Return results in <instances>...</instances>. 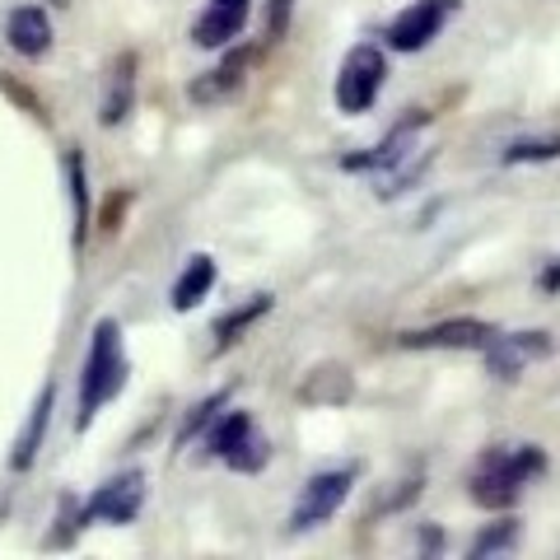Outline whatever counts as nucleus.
Masks as SVG:
<instances>
[{"label":"nucleus","instance_id":"nucleus-1","mask_svg":"<svg viewBox=\"0 0 560 560\" xmlns=\"http://www.w3.org/2000/svg\"><path fill=\"white\" fill-rule=\"evenodd\" d=\"M430 121H434V113L411 108L401 121H393L370 150L341 154V168L346 173H370V178L378 183V197H401V191L420 178V168L434 160V154L420 145V136L430 131Z\"/></svg>","mask_w":560,"mask_h":560},{"label":"nucleus","instance_id":"nucleus-23","mask_svg":"<svg viewBox=\"0 0 560 560\" xmlns=\"http://www.w3.org/2000/svg\"><path fill=\"white\" fill-rule=\"evenodd\" d=\"M537 290H541V294H560V257L541 267V276H537Z\"/></svg>","mask_w":560,"mask_h":560},{"label":"nucleus","instance_id":"nucleus-20","mask_svg":"<svg viewBox=\"0 0 560 560\" xmlns=\"http://www.w3.org/2000/svg\"><path fill=\"white\" fill-rule=\"evenodd\" d=\"M560 160V131L551 136H523L500 150V164H551Z\"/></svg>","mask_w":560,"mask_h":560},{"label":"nucleus","instance_id":"nucleus-11","mask_svg":"<svg viewBox=\"0 0 560 560\" xmlns=\"http://www.w3.org/2000/svg\"><path fill=\"white\" fill-rule=\"evenodd\" d=\"M248 61H253V51H248V47H230L215 66L206 70L201 80H191V84H187V98L197 103V108H210V103L234 98V94L243 90V80H248Z\"/></svg>","mask_w":560,"mask_h":560},{"label":"nucleus","instance_id":"nucleus-13","mask_svg":"<svg viewBox=\"0 0 560 560\" xmlns=\"http://www.w3.org/2000/svg\"><path fill=\"white\" fill-rule=\"evenodd\" d=\"M136 70L140 57L136 51H117L108 61V75H103V94H98V121L103 127H121L131 117V103H136Z\"/></svg>","mask_w":560,"mask_h":560},{"label":"nucleus","instance_id":"nucleus-16","mask_svg":"<svg viewBox=\"0 0 560 560\" xmlns=\"http://www.w3.org/2000/svg\"><path fill=\"white\" fill-rule=\"evenodd\" d=\"M66 187H70V210H75L70 243H75V253H84V243H90V220H94V187H90V168H84L80 145L66 150Z\"/></svg>","mask_w":560,"mask_h":560},{"label":"nucleus","instance_id":"nucleus-19","mask_svg":"<svg viewBox=\"0 0 560 560\" xmlns=\"http://www.w3.org/2000/svg\"><path fill=\"white\" fill-rule=\"evenodd\" d=\"M230 388H215V393H206L201 401H191V411H187V420L178 425V440H173V448H187V444H197L201 434L210 430V420H215L224 407H230Z\"/></svg>","mask_w":560,"mask_h":560},{"label":"nucleus","instance_id":"nucleus-8","mask_svg":"<svg viewBox=\"0 0 560 560\" xmlns=\"http://www.w3.org/2000/svg\"><path fill=\"white\" fill-rule=\"evenodd\" d=\"M145 471L131 467V471H117V477H108L90 500L80 504V523L90 528V523H108V528H127V523L140 518V510H145Z\"/></svg>","mask_w":560,"mask_h":560},{"label":"nucleus","instance_id":"nucleus-22","mask_svg":"<svg viewBox=\"0 0 560 560\" xmlns=\"http://www.w3.org/2000/svg\"><path fill=\"white\" fill-rule=\"evenodd\" d=\"M294 24V0H267V43H285Z\"/></svg>","mask_w":560,"mask_h":560},{"label":"nucleus","instance_id":"nucleus-17","mask_svg":"<svg viewBox=\"0 0 560 560\" xmlns=\"http://www.w3.org/2000/svg\"><path fill=\"white\" fill-rule=\"evenodd\" d=\"M271 304H276V294H267V290H257L253 300H243V304H234L230 313H220L215 318V327H210V337H215V355H224L230 346H238L248 331L267 318L271 313Z\"/></svg>","mask_w":560,"mask_h":560},{"label":"nucleus","instance_id":"nucleus-21","mask_svg":"<svg viewBox=\"0 0 560 560\" xmlns=\"http://www.w3.org/2000/svg\"><path fill=\"white\" fill-rule=\"evenodd\" d=\"M518 547V518H495V523H486V528L471 537V560H486V556H500V551H514Z\"/></svg>","mask_w":560,"mask_h":560},{"label":"nucleus","instance_id":"nucleus-10","mask_svg":"<svg viewBox=\"0 0 560 560\" xmlns=\"http://www.w3.org/2000/svg\"><path fill=\"white\" fill-rule=\"evenodd\" d=\"M495 331H500V327H490V323H481V318H444V323L401 331L397 346H401V350H486Z\"/></svg>","mask_w":560,"mask_h":560},{"label":"nucleus","instance_id":"nucleus-9","mask_svg":"<svg viewBox=\"0 0 560 560\" xmlns=\"http://www.w3.org/2000/svg\"><path fill=\"white\" fill-rule=\"evenodd\" d=\"M551 350H556L551 331H537V327H528V331H495V337H490V346L481 350V360H486V374H490V378L514 383V378H523V370H528V364L547 360Z\"/></svg>","mask_w":560,"mask_h":560},{"label":"nucleus","instance_id":"nucleus-15","mask_svg":"<svg viewBox=\"0 0 560 560\" xmlns=\"http://www.w3.org/2000/svg\"><path fill=\"white\" fill-rule=\"evenodd\" d=\"M5 43L20 51V57L28 61H38L51 51V20H47V10L43 5H14L5 14Z\"/></svg>","mask_w":560,"mask_h":560},{"label":"nucleus","instance_id":"nucleus-25","mask_svg":"<svg viewBox=\"0 0 560 560\" xmlns=\"http://www.w3.org/2000/svg\"><path fill=\"white\" fill-rule=\"evenodd\" d=\"M47 5H57V10H61V5H70V0H47Z\"/></svg>","mask_w":560,"mask_h":560},{"label":"nucleus","instance_id":"nucleus-7","mask_svg":"<svg viewBox=\"0 0 560 560\" xmlns=\"http://www.w3.org/2000/svg\"><path fill=\"white\" fill-rule=\"evenodd\" d=\"M458 10H463V0H411L407 10L388 20L383 43L393 51H401V57H416V51H425L434 38H440Z\"/></svg>","mask_w":560,"mask_h":560},{"label":"nucleus","instance_id":"nucleus-14","mask_svg":"<svg viewBox=\"0 0 560 560\" xmlns=\"http://www.w3.org/2000/svg\"><path fill=\"white\" fill-rule=\"evenodd\" d=\"M220 285V261L210 257V253H191L183 261V271L178 280H173V290H168V304L173 313H191V308H201L210 300V290Z\"/></svg>","mask_w":560,"mask_h":560},{"label":"nucleus","instance_id":"nucleus-2","mask_svg":"<svg viewBox=\"0 0 560 560\" xmlns=\"http://www.w3.org/2000/svg\"><path fill=\"white\" fill-rule=\"evenodd\" d=\"M547 477V448L537 444H490L477 453L471 463V477H467V495L477 510L490 514H504L514 510L518 495L528 490V481Z\"/></svg>","mask_w":560,"mask_h":560},{"label":"nucleus","instance_id":"nucleus-18","mask_svg":"<svg viewBox=\"0 0 560 560\" xmlns=\"http://www.w3.org/2000/svg\"><path fill=\"white\" fill-rule=\"evenodd\" d=\"M51 407H57V383H43L38 401H33V411H28V425H24L20 440H14V453H10V467H14V471H28L33 463H38V448H43V440H47Z\"/></svg>","mask_w":560,"mask_h":560},{"label":"nucleus","instance_id":"nucleus-3","mask_svg":"<svg viewBox=\"0 0 560 560\" xmlns=\"http://www.w3.org/2000/svg\"><path fill=\"white\" fill-rule=\"evenodd\" d=\"M127 388V346H121V323L98 318L84 346L80 364V407H75V430L84 434L98 420V411Z\"/></svg>","mask_w":560,"mask_h":560},{"label":"nucleus","instance_id":"nucleus-24","mask_svg":"<svg viewBox=\"0 0 560 560\" xmlns=\"http://www.w3.org/2000/svg\"><path fill=\"white\" fill-rule=\"evenodd\" d=\"M444 547V533L440 528H425V533H420V551H440Z\"/></svg>","mask_w":560,"mask_h":560},{"label":"nucleus","instance_id":"nucleus-12","mask_svg":"<svg viewBox=\"0 0 560 560\" xmlns=\"http://www.w3.org/2000/svg\"><path fill=\"white\" fill-rule=\"evenodd\" d=\"M248 14H253V0H206V10L191 20V43L210 51L230 47L243 33V24H248Z\"/></svg>","mask_w":560,"mask_h":560},{"label":"nucleus","instance_id":"nucleus-6","mask_svg":"<svg viewBox=\"0 0 560 560\" xmlns=\"http://www.w3.org/2000/svg\"><path fill=\"white\" fill-rule=\"evenodd\" d=\"M350 486H355V467H327V471H313V477L304 481L300 500H294L290 510V533L304 537L313 528H323V523L337 518V510L346 504Z\"/></svg>","mask_w":560,"mask_h":560},{"label":"nucleus","instance_id":"nucleus-4","mask_svg":"<svg viewBox=\"0 0 560 560\" xmlns=\"http://www.w3.org/2000/svg\"><path fill=\"white\" fill-rule=\"evenodd\" d=\"M201 448H206V458L234 467V471H243V477L261 471L271 458L267 434L257 430V420L248 411H220L215 420H210V430L201 434Z\"/></svg>","mask_w":560,"mask_h":560},{"label":"nucleus","instance_id":"nucleus-5","mask_svg":"<svg viewBox=\"0 0 560 560\" xmlns=\"http://www.w3.org/2000/svg\"><path fill=\"white\" fill-rule=\"evenodd\" d=\"M383 84H388V57H383V47L374 43H355L341 57V70H337V84H331V98H337V113L346 117H360L370 113Z\"/></svg>","mask_w":560,"mask_h":560}]
</instances>
